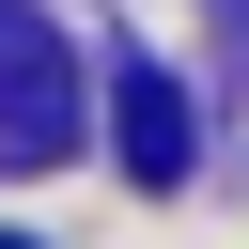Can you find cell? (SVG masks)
Masks as SVG:
<instances>
[{
	"instance_id": "obj_3",
	"label": "cell",
	"mask_w": 249,
	"mask_h": 249,
	"mask_svg": "<svg viewBox=\"0 0 249 249\" xmlns=\"http://www.w3.org/2000/svg\"><path fill=\"white\" fill-rule=\"evenodd\" d=\"M0 249H16V233H0Z\"/></svg>"
},
{
	"instance_id": "obj_1",
	"label": "cell",
	"mask_w": 249,
	"mask_h": 249,
	"mask_svg": "<svg viewBox=\"0 0 249 249\" xmlns=\"http://www.w3.org/2000/svg\"><path fill=\"white\" fill-rule=\"evenodd\" d=\"M62 140H78V62L31 0H0V171H47Z\"/></svg>"
},
{
	"instance_id": "obj_2",
	"label": "cell",
	"mask_w": 249,
	"mask_h": 249,
	"mask_svg": "<svg viewBox=\"0 0 249 249\" xmlns=\"http://www.w3.org/2000/svg\"><path fill=\"white\" fill-rule=\"evenodd\" d=\"M109 140H124V171H140V187H187V140H202V124H187V78H171V62H124Z\"/></svg>"
}]
</instances>
